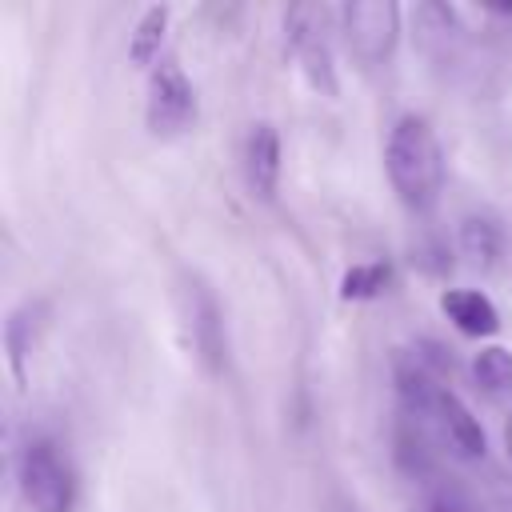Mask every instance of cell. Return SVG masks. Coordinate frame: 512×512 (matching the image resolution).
<instances>
[{
	"mask_svg": "<svg viewBox=\"0 0 512 512\" xmlns=\"http://www.w3.org/2000/svg\"><path fill=\"white\" fill-rule=\"evenodd\" d=\"M36 312L40 304H24L8 316L4 324V344H8V368L16 376V384H24V356L32 352V332H36Z\"/></svg>",
	"mask_w": 512,
	"mask_h": 512,
	"instance_id": "obj_15",
	"label": "cell"
},
{
	"mask_svg": "<svg viewBox=\"0 0 512 512\" xmlns=\"http://www.w3.org/2000/svg\"><path fill=\"white\" fill-rule=\"evenodd\" d=\"M392 380H396V396H400V408L408 412V416H432L436 412V400H440V392H444V384H440V372L412 348V352H396L392 356Z\"/></svg>",
	"mask_w": 512,
	"mask_h": 512,
	"instance_id": "obj_7",
	"label": "cell"
},
{
	"mask_svg": "<svg viewBox=\"0 0 512 512\" xmlns=\"http://www.w3.org/2000/svg\"><path fill=\"white\" fill-rule=\"evenodd\" d=\"M144 124L152 136L168 140L196 124V88L184 76L176 60H160L148 72V96H144Z\"/></svg>",
	"mask_w": 512,
	"mask_h": 512,
	"instance_id": "obj_4",
	"label": "cell"
},
{
	"mask_svg": "<svg viewBox=\"0 0 512 512\" xmlns=\"http://www.w3.org/2000/svg\"><path fill=\"white\" fill-rule=\"evenodd\" d=\"M244 176H248L252 196H260V200H272L280 188V136L268 120L252 124V132L244 140Z\"/></svg>",
	"mask_w": 512,
	"mask_h": 512,
	"instance_id": "obj_8",
	"label": "cell"
},
{
	"mask_svg": "<svg viewBox=\"0 0 512 512\" xmlns=\"http://www.w3.org/2000/svg\"><path fill=\"white\" fill-rule=\"evenodd\" d=\"M188 336L196 348V360L204 364L208 376H224L228 368V324H224V308L216 300V292L204 280H188Z\"/></svg>",
	"mask_w": 512,
	"mask_h": 512,
	"instance_id": "obj_6",
	"label": "cell"
},
{
	"mask_svg": "<svg viewBox=\"0 0 512 512\" xmlns=\"http://www.w3.org/2000/svg\"><path fill=\"white\" fill-rule=\"evenodd\" d=\"M20 492L32 512H72L76 508V472L68 452L52 436H32L16 460Z\"/></svg>",
	"mask_w": 512,
	"mask_h": 512,
	"instance_id": "obj_2",
	"label": "cell"
},
{
	"mask_svg": "<svg viewBox=\"0 0 512 512\" xmlns=\"http://www.w3.org/2000/svg\"><path fill=\"white\" fill-rule=\"evenodd\" d=\"M384 168L404 208L428 212L444 192V148L432 124L416 112L400 116L384 144Z\"/></svg>",
	"mask_w": 512,
	"mask_h": 512,
	"instance_id": "obj_1",
	"label": "cell"
},
{
	"mask_svg": "<svg viewBox=\"0 0 512 512\" xmlns=\"http://www.w3.org/2000/svg\"><path fill=\"white\" fill-rule=\"evenodd\" d=\"M504 448H508V456H512V412H508V420H504Z\"/></svg>",
	"mask_w": 512,
	"mask_h": 512,
	"instance_id": "obj_18",
	"label": "cell"
},
{
	"mask_svg": "<svg viewBox=\"0 0 512 512\" xmlns=\"http://www.w3.org/2000/svg\"><path fill=\"white\" fill-rule=\"evenodd\" d=\"M392 460H396V468H400L404 476H412V480H424V476L432 472L428 436H424L420 420L408 416V412H400V420H396V428H392Z\"/></svg>",
	"mask_w": 512,
	"mask_h": 512,
	"instance_id": "obj_12",
	"label": "cell"
},
{
	"mask_svg": "<svg viewBox=\"0 0 512 512\" xmlns=\"http://www.w3.org/2000/svg\"><path fill=\"white\" fill-rule=\"evenodd\" d=\"M472 376H476V384H480L488 396L512 392V352L500 348V344L480 348L476 360H472Z\"/></svg>",
	"mask_w": 512,
	"mask_h": 512,
	"instance_id": "obj_16",
	"label": "cell"
},
{
	"mask_svg": "<svg viewBox=\"0 0 512 512\" xmlns=\"http://www.w3.org/2000/svg\"><path fill=\"white\" fill-rule=\"evenodd\" d=\"M340 28L344 44L364 64L392 60L400 44V4L392 0H348L340 4Z\"/></svg>",
	"mask_w": 512,
	"mask_h": 512,
	"instance_id": "obj_3",
	"label": "cell"
},
{
	"mask_svg": "<svg viewBox=\"0 0 512 512\" xmlns=\"http://www.w3.org/2000/svg\"><path fill=\"white\" fill-rule=\"evenodd\" d=\"M392 280V264L388 260H364L352 264L340 276V300H376Z\"/></svg>",
	"mask_w": 512,
	"mask_h": 512,
	"instance_id": "obj_14",
	"label": "cell"
},
{
	"mask_svg": "<svg viewBox=\"0 0 512 512\" xmlns=\"http://www.w3.org/2000/svg\"><path fill=\"white\" fill-rule=\"evenodd\" d=\"M284 36H288L292 56L300 60L304 80L320 96H336V64H332V48L324 40V8H316V4H292L284 12Z\"/></svg>",
	"mask_w": 512,
	"mask_h": 512,
	"instance_id": "obj_5",
	"label": "cell"
},
{
	"mask_svg": "<svg viewBox=\"0 0 512 512\" xmlns=\"http://www.w3.org/2000/svg\"><path fill=\"white\" fill-rule=\"evenodd\" d=\"M460 252L476 264V268H496L504 256V228L496 216L472 212L460 220Z\"/></svg>",
	"mask_w": 512,
	"mask_h": 512,
	"instance_id": "obj_11",
	"label": "cell"
},
{
	"mask_svg": "<svg viewBox=\"0 0 512 512\" xmlns=\"http://www.w3.org/2000/svg\"><path fill=\"white\" fill-rule=\"evenodd\" d=\"M440 308L456 324V332H464V336L480 340V336H496V328H500L496 304L484 292H476V288H448L440 296Z\"/></svg>",
	"mask_w": 512,
	"mask_h": 512,
	"instance_id": "obj_10",
	"label": "cell"
},
{
	"mask_svg": "<svg viewBox=\"0 0 512 512\" xmlns=\"http://www.w3.org/2000/svg\"><path fill=\"white\" fill-rule=\"evenodd\" d=\"M164 32H168V8H164V4L144 8L140 20H136V28H132V40H128V60H132L136 68H156Z\"/></svg>",
	"mask_w": 512,
	"mask_h": 512,
	"instance_id": "obj_13",
	"label": "cell"
},
{
	"mask_svg": "<svg viewBox=\"0 0 512 512\" xmlns=\"http://www.w3.org/2000/svg\"><path fill=\"white\" fill-rule=\"evenodd\" d=\"M432 416H436V424H440V432H444V440L452 444L456 456H464V460H480V456L488 452V436H484L480 420L472 416V408H468L452 388L440 392Z\"/></svg>",
	"mask_w": 512,
	"mask_h": 512,
	"instance_id": "obj_9",
	"label": "cell"
},
{
	"mask_svg": "<svg viewBox=\"0 0 512 512\" xmlns=\"http://www.w3.org/2000/svg\"><path fill=\"white\" fill-rule=\"evenodd\" d=\"M420 512H472L456 492H440V496H432V500H424V508Z\"/></svg>",
	"mask_w": 512,
	"mask_h": 512,
	"instance_id": "obj_17",
	"label": "cell"
}]
</instances>
